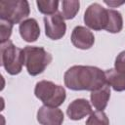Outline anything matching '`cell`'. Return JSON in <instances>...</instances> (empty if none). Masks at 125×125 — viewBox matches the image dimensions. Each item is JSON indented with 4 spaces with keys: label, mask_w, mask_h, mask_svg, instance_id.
Listing matches in <instances>:
<instances>
[{
    "label": "cell",
    "mask_w": 125,
    "mask_h": 125,
    "mask_svg": "<svg viewBox=\"0 0 125 125\" xmlns=\"http://www.w3.org/2000/svg\"><path fill=\"white\" fill-rule=\"evenodd\" d=\"M64 85L73 91H95L106 84L105 74L101 68L91 65H73L63 75Z\"/></svg>",
    "instance_id": "6da1fadb"
},
{
    "label": "cell",
    "mask_w": 125,
    "mask_h": 125,
    "mask_svg": "<svg viewBox=\"0 0 125 125\" xmlns=\"http://www.w3.org/2000/svg\"><path fill=\"white\" fill-rule=\"evenodd\" d=\"M34 94L44 105L51 107H58L63 104L66 98L65 89L57 85L52 81L41 80L36 83L34 88Z\"/></svg>",
    "instance_id": "7a4b0ae2"
},
{
    "label": "cell",
    "mask_w": 125,
    "mask_h": 125,
    "mask_svg": "<svg viewBox=\"0 0 125 125\" xmlns=\"http://www.w3.org/2000/svg\"><path fill=\"white\" fill-rule=\"evenodd\" d=\"M22 51L24 65L28 74L31 76L42 73L52 62V55L42 47L25 46Z\"/></svg>",
    "instance_id": "3957f363"
},
{
    "label": "cell",
    "mask_w": 125,
    "mask_h": 125,
    "mask_svg": "<svg viewBox=\"0 0 125 125\" xmlns=\"http://www.w3.org/2000/svg\"><path fill=\"white\" fill-rule=\"evenodd\" d=\"M1 53V65L11 75H17L21 71L24 64L23 51L18 48L14 43L9 40L0 45Z\"/></svg>",
    "instance_id": "277c9868"
},
{
    "label": "cell",
    "mask_w": 125,
    "mask_h": 125,
    "mask_svg": "<svg viewBox=\"0 0 125 125\" xmlns=\"http://www.w3.org/2000/svg\"><path fill=\"white\" fill-rule=\"evenodd\" d=\"M30 9L26 0H2L0 1V20L13 24L21 23L29 16Z\"/></svg>",
    "instance_id": "5b68a950"
},
{
    "label": "cell",
    "mask_w": 125,
    "mask_h": 125,
    "mask_svg": "<svg viewBox=\"0 0 125 125\" xmlns=\"http://www.w3.org/2000/svg\"><path fill=\"white\" fill-rule=\"evenodd\" d=\"M85 24L94 30L105 29L108 21V11L99 3L91 4L84 13Z\"/></svg>",
    "instance_id": "8992f818"
},
{
    "label": "cell",
    "mask_w": 125,
    "mask_h": 125,
    "mask_svg": "<svg viewBox=\"0 0 125 125\" xmlns=\"http://www.w3.org/2000/svg\"><path fill=\"white\" fill-rule=\"evenodd\" d=\"M45 34L52 40H59L62 38L66 31V24L62 13H55L53 15L45 16L44 19Z\"/></svg>",
    "instance_id": "52a82bcc"
},
{
    "label": "cell",
    "mask_w": 125,
    "mask_h": 125,
    "mask_svg": "<svg viewBox=\"0 0 125 125\" xmlns=\"http://www.w3.org/2000/svg\"><path fill=\"white\" fill-rule=\"evenodd\" d=\"M36 117L41 125H62L64 119L63 113L60 108L47 105L39 107Z\"/></svg>",
    "instance_id": "ba28073f"
},
{
    "label": "cell",
    "mask_w": 125,
    "mask_h": 125,
    "mask_svg": "<svg viewBox=\"0 0 125 125\" xmlns=\"http://www.w3.org/2000/svg\"><path fill=\"white\" fill-rule=\"evenodd\" d=\"M70 39L72 44L81 50H88L95 43V37L92 31L81 25H77L73 28Z\"/></svg>",
    "instance_id": "9c48e42d"
},
{
    "label": "cell",
    "mask_w": 125,
    "mask_h": 125,
    "mask_svg": "<svg viewBox=\"0 0 125 125\" xmlns=\"http://www.w3.org/2000/svg\"><path fill=\"white\" fill-rule=\"evenodd\" d=\"M92 113V106L86 99H76L72 101L67 108L66 114L71 120H81Z\"/></svg>",
    "instance_id": "30bf717a"
},
{
    "label": "cell",
    "mask_w": 125,
    "mask_h": 125,
    "mask_svg": "<svg viewBox=\"0 0 125 125\" xmlns=\"http://www.w3.org/2000/svg\"><path fill=\"white\" fill-rule=\"evenodd\" d=\"M19 31L21 38L28 43L35 42L40 35V27L37 21L33 18L26 19L20 23Z\"/></svg>",
    "instance_id": "8fae6325"
},
{
    "label": "cell",
    "mask_w": 125,
    "mask_h": 125,
    "mask_svg": "<svg viewBox=\"0 0 125 125\" xmlns=\"http://www.w3.org/2000/svg\"><path fill=\"white\" fill-rule=\"evenodd\" d=\"M109 98H110V87L107 84H104L103 87H101L98 90L92 91L90 95V99L93 106L100 111H104V109L106 107Z\"/></svg>",
    "instance_id": "7c38bea8"
},
{
    "label": "cell",
    "mask_w": 125,
    "mask_h": 125,
    "mask_svg": "<svg viewBox=\"0 0 125 125\" xmlns=\"http://www.w3.org/2000/svg\"><path fill=\"white\" fill-rule=\"evenodd\" d=\"M104 74L106 84L109 85V87H112L114 91L121 92L125 90V73L110 68L104 71Z\"/></svg>",
    "instance_id": "4fadbf2b"
},
{
    "label": "cell",
    "mask_w": 125,
    "mask_h": 125,
    "mask_svg": "<svg viewBox=\"0 0 125 125\" xmlns=\"http://www.w3.org/2000/svg\"><path fill=\"white\" fill-rule=\"evenodd\" d=\"M108 11V21L105 30L110 33H118L123 27V18L120 12L112 9H107Z\"/></svg>",
    "instance_id": "5bb4252c"
},
{
    "label": "cell",
    "mask_w": 125,
    "mask_h": 125,
    "mask_svg": "<svg viewBox=\"0 0 125 125\" xmlns=\"http://www.w3.org/2000/svg\"><path fill=\"white\" fill-rule=\"evenodd\" d=\"M62 15L64 20H72L79 11L80 2L77 0H63L62 2Z\"/></svg>",
    "instance_id": "9a60e30c"
},
{
    "label": "cell",
    "mask_w": 125,
    "mask_h": 125,
    "mask_svg": "<svg viewBox=\"0 0 125 125\" xmlns=\"http://www.w3.org/2000/svg\"><path fill=\"white\" fill-rule=\"evenodd\" d=\"M36 5L40 13L46 16H49L57 13L59 8V1L58 0H37Z\"/></svg>",
    "instance_id": "2e32d148"
},
{
    "label": "cell",
    "mask_w": 125,
    "mask_h": 125,
    "mask_svg": "<svg viewBox=\"0 0 125 125\" xmlns=\"http://www.w3.org/2000/svg\"><path fill=\"white\" fill-rule=\"evenodd\" d=\"M86 125H109V120L104 111L96 110L90 114Z\"/></svg>",
    "instance_id": "e0dca14e"
},
{
    "label": "cell",
    "mask_w": 125,
    "mask_h": 125,
    "mask_svg": "<svg viewBox=\"0 0 125 125\" xmlns=\"http://www.w3.org/2000/svg\"><path fill=\"white\" fill-rule=\"evenodd\" d=\"M13 23L10 21L0 20V42L5 43L9 41V38L12 34V29H13Z\"/></svg>",
    "instance_id": "ac0fdd59"
},
{
    "label": "cell",
    "mask_w": 125,
    "mask_h": 125,
    "mask_svg": "<svg viewBox=\"0 0 125 125\" xmlns=\"http://www.w3.org/2000/svg\"><path fill=\"white\" fill-rule=\"evenodd\" d=\"M114 69L125 73V51H122L117 55L114 62Z\"/></svg>",
    "instance_id": "d6986e66"
},
{
    "label": "cell",
    "mask_w": 125,
    "mask_h": 125,
    "mask_svg": "<svg viewBox=\"0 0 125 125\" xmlns=\"http://www.w3.org/2000/svg\"><path fill=\"white\" fill-rule=\"evenodd\" d=\"M106 5H108L109 7H112V8H114V7H117V6H119V5H122V4H124L125 3V1H113V0H104V1Z\"/></svg>",
    "instance_id": "ffe728a7"
}]
</instances>
